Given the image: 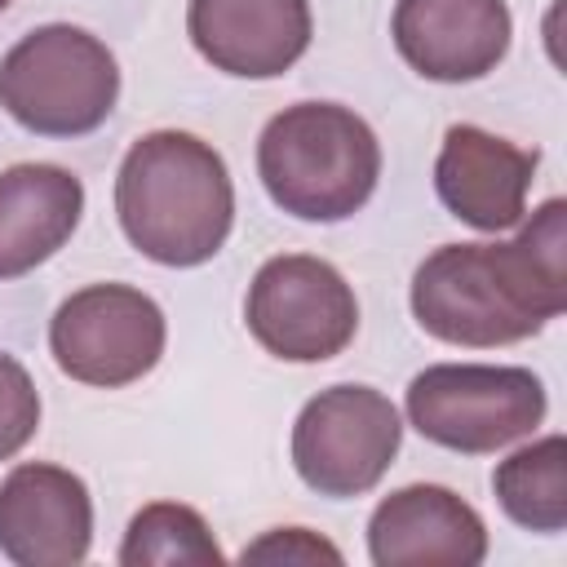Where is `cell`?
<instances>
[{"label": "cell", "instance_id": "obj_9", "mask_svg": "<svg viewBox=\"0 0 567 567\" xmlns=\"http://www.w3.org/2000/svg\"><path fill=\"white\" fill-rule=\"evenodd\" d=\"M93 540V501L80 474L22 461L0 483V554L18 567L84 563Z\"/></svg>", "mask_w": 567, "mask_h": 567}, {"label": "cell", "instance_id": "obj_5", "mask_svg": "<svg viewBox=\"0 0 567 567\" xmlns=\"http://www.w3.org/2000/svg\"><path fill=\"white\" fill-rule=\"evenodd\" d=\"M408 421L439 447L483 456L527 439L545 421V385L527 368L434 363L408 385Z\"/></svg>", "mask_w": 567, "mask_h": 567}, {"label": "cell", "instance_id": "obj_8", "mask_svg": "<svg viewBox=\"0 0 567 567\" xmlns=\"http://www.w3.org/2000/svg\"><path fill=\"white\" fill-rule=\"evenodd\" d=\"M164 310L128 284H89L71 292L49 323L53 363L97 390L142 381L164 354Z\"/></svg>", "mask_w": 567, "mask_h": 567}, {"label": "cell", "instance_id": "obj_6", "mask_svg": "<svg viewBox=\"0 0 567 567\" xmlns=\"http://www.w3.org/2000/svg\"><path fill=\"white\" fill-rule=\"evenodd\" d=\"M403 443L399 408L372 385L319 390L292 421V470L319 496H363L394 465Z\"/></svg>", "mask_w": 567, "mask_h": 567}, {"label": "cell", "instance_id": "obj_11", "mask_svg": "<svg viewBox=\"0 0 567 567\" xmlns=\"http://www.w3.org/2000/svg\"><path fill=\"white\" fill-rule=\"evenodd\" d=\"M190 44L239 80H275L310 49L306 0H190Z\"/></svg>", "mask_w": 567, "mask_h": 567}, {"label": "cell", "instance_id": "obj_12", "mask_svg": "<svg viewBox=\"0 0 567 567\" xmlns=\"http://www.w3.org/2000/svg\"><path fill=\"white\" fill-rule=\"evenodd\" d=\"M532 177L536 151H523L478 124H452L434 159V190L443 208L474 230L518 226L527 213Z\"/></svg>", "mask_w": 567, "mask_h": 567}, {"label": "cell", "instance_id": "obj_19", "mask_svg": "<svg viewBox=\"0 0 567 567\" xmlns=\"http://www.w3.org/2000/svg\"><path fill=\"white\" fill-rule=\"evenodd\" d=\"M4 9H9V0H0V13H4Z\"/></svg>", "mask_w": 567, "mask_h": 567}, {"label": "cell", "instance_id": "obj_2", "mask_svg": "<svg viewBox=\"0 0 567 567\" xmlns=\"http://www.w3.org/2000/svg\"><path fill=\"white\" fill-rule=\"evenodd\" d=\"M115 213L128 244L159 266H204L235 221L226 159L195 133L155 128L137 137L115 173Z\"/></svg>", "mask_w": 567, "mask_h": 567}, {"label": "cell", "instance_id": "obj_1", "mask_svg": "<svg viewBox=\"0 0 567 567\" xmlns=\"http://www.w3.org/2000/svg\"><path fill=\"white\" fill-rule=\"evenodd\" d=\"M567 310V204L545 199L505 244H443L412 275L416 323L447 346H509Z\"/></svg>", "mask_w": 567, "mask_h": 567}, {"label": "cell", "instance_id": "obj_15", "mask_svg": "<svg viewBox=\"0 0 567 567\" xmlns=\"http://www.w3.org/2000/svg\"><path fill=\"white\" fill-rule=\"evenodd\" d=\"M492 492L501 509L527 532H563L567 527V439L549 434L509 461L496 465Z\"/></svg>", "mask_w": 567, "mask_h": 567}, {"label": "cell", "instance_id": "obj_3", "mask_svg": "<svg viewBox=\"0 0 567 567\" xmlns=\"http://www.w3.org/2000/svg\"><path fill=\"white\" fill-rule=\"evenodd\" d=\"M257 173L284 213L301 221H341L372 199L381 142L350 106L297 102L261 128Z\"/></svg>", "mask_w": 567, "mask_h": 567}, {"label": "cell", "instance_id": "obj_10", "mask_svg": "<svg viewBox=\"0 0 567 567\" xmlns=\"http://www.w3.org/2000/svg\"><path fill=\"white\" fill-rule=\"evenodd\" d=\"M390 35L416 75L465 84L496 71L514 22L505 0H399Z\"/></svg>", "mask_w": 567, "mask_h": 567}, {"label": "cell", "instance_id": "obj_17", "mask_svg": "<svg viewBox=\"0 0 567 567\" xmlns=\"http://www.w3.org/2000/svg\"><path fill=\"white\" fill-rule=\"evenodd\" d=\"M40 430V394L31 372L0 350V461L22 452Z\"/></svg>", "mask_w": 567, "mask_h": 567}, {"label": "cell", "instance_id": "obj_4", "mask_svg": "<svg viewBox=\"0 0 567 567\" xmlns=\"http://www.w3.org/2000/svg\"><path fill=\"white\" fill-rule=\"evenodd\" d=\"M115 97V53L84 27H35L0 58V106L40 137L93 133L111 115Z\"/></svg>", "mask_w": 567, "mask_h": 567}, {"label": "cell", "instance_id": "obj_14", "mask_svg": "<svg viewBox=\"0 0 567 567\" xmlns=\"http://www.w3.org/2000/svg\"><path fill=\"white\" fill-rule=\"evenodd\" d=\"M84 182L62 164H13L0 173V279L44 266L80 226Z\"/></svg>", "mask_w": 567, "mask_h": 567}, {"label": "cell", "instance_id": "obj_18", "mask_svg": "<svg viewBox=\"0 0 567 567\" xmlns=\"http://www.w3.org/2000/svg\"><path fill=\"white\" fill-rule=\"evenodd\" d=\"M279 558L284 563H319V558L341 563V549L328 545V540H319L306 527H275L270 536H261L257 545L244 549V563H279Z\"/></svg>", "mask_w": 567, "mask_h": 567}, {"label": "cell", "instance_id": "obj_13", "mask_svg": "<svg viewBox=\"0 0 567 567\" xmlns=\"http://www.w3.org/2000/svg\"><path fill=\"white\" fill-rule=\"evenodd\" d=\"M368 558L377 567L408 563H447L478 567L487 558V527L474 505L452 487L412 483L390 492L368 518Z\"/></svg>", "mask_w": 567, "mask_h": 567}, {"label": "cell", "instance_id": "obj_16", "mask_svg": "<svg viewBox=\"0 0 567 567\" xmlns=\"http://www.w3.org/2000/svg\"><path fill=\"white\" fill-rule=\"evenodd\" d=\"M120 563L124 567H173V563L217 567L221 549L208 523L199 518V509L177 505V501H155L133 514L124 545H120Z\"/></svg>", "mask_w": 567, "mask_h": 567}, {"label": "cell", "instance_id": "obj_7", "mask_svg": "<svg viewBox=\"0 0 567 567\" xmlns=\"http://www.w3.org/2000/svg\"><path fill=\"white\" fill-rule=\"evenodd\" d=\"M248 332L261 350L288 363H323L354 341L359 301L337 266L306 252L270 257L244 301Z\"/></svg>", "mask_w": 567, "mask_h": 567}]
</instances>
